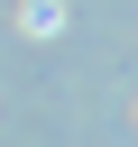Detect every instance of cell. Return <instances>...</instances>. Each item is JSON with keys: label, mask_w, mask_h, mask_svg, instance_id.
<instances>
[{"label": "cell", "mask_w": 138, "mask_h": 147, "mask_svg": "<svg viewBox=\"0 0 138 147\" xmlns=\"http://www.w3.org/2000/svg\"><path fill=\"white\" fill-rule=\"evenodd\" d=\"M28 28H37V37H55V28H64V0H28Z\"/></svg>", "instance_id": "obj_1"}]
</instances>
